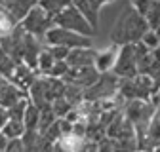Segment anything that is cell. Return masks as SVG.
Wrapping results in <instances>:
<instances>
[{
	"mask_svg": "<svg viewBox=\"0 0 160 152\" xmlns=\"http://www.w3.org/2000/svg\"><path fill=\"white\" fill-rule=\"evenodd\" d=\"M118 84H120V78L112 70L111 72H101L99 78L90 88H86L84 99L86 101H103V99L114 97L118 93Z\"/></svg>",
	"mask_w": 160,
	"mask_h": 152,
	"instance_id": "277c9868",
	"label": "cell"
},
{
	"mask_svg": "<svg viewBox=\"0 0 160 152\" xmlns=\"http://www.w3.org/2000/svg\"><path fill=\"white\" fill-rule=\"evenodd\" d=\"M55 25L63 27V29H69V31H76V32L86 34V36H93V32H95V27L90 23V19L74 4L63 8L55 15Z\"/></svg>",
	"mask_w": 160,
	"mask_h": 152,
	"instance_id": "3957f363",
	"label": "cell"
},
{
	"mask_svg": "<svg viewBox=\"0 0 160 152\" xmlns=\"http://www.w3.org/2000/svg\"><path fill=\"white\" fill-rule=\"evenodd\" d=\"M6 150L8 152H21V150H25V143H23V137H13V139H10L8 141V146H6Z\"/></svg>",
	"mask_w": 160,
	"mask_h": 152,
	"instance_id": "7402d4cb",
	"label": "cell"
},
{
	"mask_svg": "<svg viewBox=\"0 0 160 152\" xmlns=\"http://www.w3.org/2000/svg\"><path fill=\"white\" fill-rule=\"evenodd\" d=\"M53 25H55V17L50 15L40 4H34V6L29 10V13L21 19V27H23L27 32H31L32 36H36L38 40H44L46 32H48Z\"/></svg>",
	"mask_w": 160,
	"mask_h": 152,
	"instance_id": "7a4b0ae2",
	"label": "cell"
},
{
	"mask_svg": "<svg viewBox=\"0 0 160 152\" xmlns=\"http://www.w3.org/2000/svg\"><path fill=\"white\" fill-rule=\"evenodd\" d=\"M112 72L118 76V78H133V76L139 74L137 59L133 55L132 44H122V48H120V51H118V59H116V65H114Z\"/></svg>",
	"mask_w": 160,
	"mask_h": 152,
	"instance_id": "8992f818",
	"label": "cell"
},
{
	"mask_svg": "<svg viewBox=\"0 0 160 152\" xmlns=\"http://www.w3.org/2000/svg\"><path fill=\"white\" fill-rule=\"evenodd\" d=\"M141 42H143L149 50H154V48L160 46V36H158V32H156L154 29H149V31L141 36Z\"/></svg>",
	"mask_w": 160,
	"mask_h": 152,
	"instance_id": "e0dca14e",
	"label": "cell"
},
{
	"mask_svg": "<svg viewBox=\"0 0 160 152\" xmlns=\"http://www.w3.org/2000/svg\"><path fill=\"white\" fill-rule=\"evenodd\" d=\"M27 129H38V122H40V108L31 101L29 107H27V112H25V118H23Z\"/></svg>",
	"mask_w": 160,
	"mask_h": 152,
	"instance_id": "5bb4252c",
	"label": "cell"
},
{
	"mask_svg": "<svg viewBox=\"0 0 160 152\" xmlns=\"http://www.w3.org/2000/svg\"><path fill=\"white\" fill-rule=\"evenodd\" d=\"M97 51L92 46H80V48H71L67 55V63L71 67H88L95 63Z\"/></svg>",
	"mask_w": 160,
	"mask_h": 152,
	"instance_id": "ba28073f",
	"label": "cell"
},
{
	"mask_svg": "<svg viewBox=\"0 0 160 152\" xmlns=\"http://www.w3.org/2000/svg\"><path fill=\"white\" fill-rule=\"evenodd\" d=\"M69 69H71V65L67 63V59H63V61H55L48 76H55V78H63V76L69 72Z\"/></svg>",
	"mask_w": 160,
	"mask_h": 152,
	"instance_id": "d6986e66",
	"label": "cell"
},
{
	"mask_svg": "<svg viewBox=\"0 0 160 152\" xmlns=\"http://www.w3.org/2000/svg\"><path fill=\"white\" fill-rule=\"evenodd\" d=\"M50 51H52V55L55 57V61H63V59H67L71 48L61 46V44H50Z\"/></svg>",
	"mask_w": 160,
	"mask_h": 152,
	"instance_id": "ffe728a7",
	"label": "cell"
},
{
	"mask_svg": "<svg viewBox=\"0 0 160 152\" xmlns=\"http://www.w3.org/2000/svg\"><path fill=\"white\" fill-rule=\"evenodd\" d=\"M118 51H120V46L118 44H112L111 48L107 50H101V51H97L95 55V69L99 72H111L116 65V59H118Z\"/></svg>",
	"mask_w": 160,
	"mask_h": 152,
	"instance_id": "9c48e42d",
	"label": "cell"
},
{
	"mask_svg": "<svg viewBox=\"0 0 160 152\" xmlns=\"http://www.w3.org/2000/svg\"><path fill=\"white\" fill-rule=\"evenodd\" d=\"M147 31H149V23L145 15H141L128 2H122V6L118 8V15L112 25V31H111V40L118 46L132 44V42L141 40V36Z\"/></svg>",
	"mask_w": 160,
	"mask_h": 152,
	"instance_id": "6da1fadb",
	"label": "cell"
},
{
	"mask_svg": "<svg viewBox=\"0 0 160 152\" xmlns=\"http://www.w3.org/2000/svg\"><path fill=\"white\" fill-rule=\"evenodd\" d=\"M2 131L6 133L10 139H13V137H23L25 131H27V126L21 120H8V124L2 127Z\"/></svg>",
	"mask_w": 160,
	"mask_h": 152,
	"instance_id": "4fadbf2b",
	"label": "cell"
},
{
	"mask_svg": "<svg viewBox=\"0 0 160 152\" xmlns=\"http://www.w3.org/2000/svg\"><path fill=\"white\" fill-rule=\"evenodd\" d=\"M38 4L42 6V8H44L50 15H53V17H55L59 12H61V10L65 8L61 2H59V0H38Z\"/></svg>",
	"mask_w": 160,
	"mask_h": 152,
	"instance_id": "ac0fdd59",
	"label": "cell"
},
{
	"mask_svg": "<svg viewBox=\"0 0 160 152\" xmlns=\"http://www.w3.org/2000/svg\"><path fill=\"white\" fill-rule=\"evenodd\" d=\"M44 135L52 141V143H55V141H59V137L63 135V131H61V126H59V120H55L46 131H44Z\"/></svg>",
	"mask_w": 160,
	"mask_h": 152,
	"instance_id": "44dd1931",
	"label": "cell"
},
{
	"mask_svg": "<svg viewBox=\"0 0 160 152\" xmlns=\"http://www.w3.org/2000/svg\"><path fill=\"white\" fill-rule=\"evenodd\" d=\"M99 72L95 69V65H88V67H71L69 72L63 76V80L67 84H74V86H80V88H90L97 78H99Z\"/></svg>",
	"mask_w": 160,
	"mask_h": 152,
	"instance_id": "52a82bcc",
	"label": "cell"
},
{
	"mask_svg": "<svg viewBox=\"0 0 160 152\" xmlns=\"http://www.w3.org/2000/svg\"><path fill=\"white\" fill-rule=\"evenodd\" d=\"M97 2H99V6L103 8V6H107V4H112L114 0H97Z\"/></svg>",
	"mask_w": 160,
	"mask_h": 152,
	"instance_id": "d4e9b609",
	"label": "cell"
},
{
	"mask_svg": "<svg viewBox=\"0 0 160 152\" xmlns=\"http://www.w3.org/2000/svg\"><path fill=\"white\" fill-rule=\"evenodd\" d=\"M52 107H53V110H55V114H57V118L67 116V114L74 108V105H72V103L65 97V95H61V97L53 99V101H52Z\"/></svg>",
	"mask_w": 160,
	"mask_h": 152,
	"instance_id": "9a60e30c",
	"label": "cell"
},
{
	"mask_svg": "<svg viewBox=\"0 0 160 152\" xmlns=\"http://www.w3.org/2000/svg\"><path fill=\"white\" fill-rule=\"evenodd\" d=\"M8 141H10V137L6 135V133L0 129V150H6V146H8Z\"/></svg>",
	"mask_w": 160,
	"mask_h": 152,
	"instance_id": "cb8c5ba5",
	"label": "cell"
},
{
	"mask_svg": "<svg viewBox=\"0 0 160 152\" xmlns=\"http://www.w3.org/2000/svg\"><path fill=\"white\" fill-rule=\"evenodd\" d=\"M0 4L21 21V19L29 13V10L34 4H38V0H0Z\"/></svg>",
	"mask_w": 160,
	"mask_h": 152,
	"instance_id": "8fae6325",
	"label": "cell"
},
{
	"mask_svg": "<svg viewBox=\"0 0 160 152\" xmlns=\"http://www.w3.org/2000/svg\"><path fill=\"white\" fill-rule=\"evenodd\" d=\"M29 97H25V99H21V101H17L13 107H10L8 108V114H10V120H21L23 122V118H25V112H27V107H29Z\"/></svg>",
	"mask_w": 160,
	"mask_h": 152,
	"instance_id": "2e32d148",
	"label": "cell"
},
{
	"mask_svg": "<svg viewBox=\"0 0 160 152\" xmlns=\"http://www.w3.org/2000/svg\"><path fill=\"white\" fill-rule=\"evenodd\" d=\"M12 80L21 88V89H29L32 84H34V80H36V76H34V69L32 67H29L27 63H17V67H15V72H13V76H12Z\"/></svg>",
	"mask_w": 160,
	"mask_h": 152,
	"instance_id": "30bf717a",
	"label": "cell"
},
{
	"mask_svg": "<svg viewBox=\"0 0 160 152\" xmlns=\"http://www.w3.org/2000/svg\"><path fill=\"white\" fill-rule=\"evenodd\" d=\"M53 63H55V57L52 55V51H50V48L48 50H42L40 51V55H38V67H36V70L40 72V74H50V70H52V67H53Z\"/></svg>",
	"mask_w": 160,
	"mask_h": 152,
	"instance_id": "7c38bea8",
	"label": "cell"
},
{
	"mask_svg": "<svg viewBox=\"0 0 160 152\" xmlns=\"http://www.w3.org/2000/svg\"><path fill=\"white\" fill-rule=\"evenodd\" d=\"M44 40L48 44H61V46H67V48H80V46H93V40L92 36H86V34H80L76 31H69V29H63L59 25H53Z\"/></svg>",
	"mask_w": 160,
	"mask_h": 152,
	"instance_id": "5b68a950",
	"label": "cell"
},
{
	"mask_svg": "<svg viewBox=\"0 0 160 152\" xmlns=\"http://www.w3.org/2000/svg\"><path fill=\"white\" fill-rule=\"evenodd\" d=\"M10 120V114H8V108H4L2 105H0V129H2Z\"/></svg>",
	"mask_w": 160,
	"mask_h": 152,
	"instance_id": "603a6c76",
	"label": "cell"
}]
</instances>
